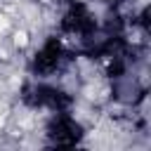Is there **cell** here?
<instances>
[{
	"mask_svg": "<svg viewBox=\"0 0 151 151\" xmlns=\"http://www.w3.org/2000/svg\"><path fill=\"white\" fill-rule=\"evenodd\" d=\"M14 45H17V47H26V45H28V35H26L24 31H17V33H14Z\"/></svg>",
	"mask_w": 151,
	"mask_h": 151,
	"instance_id": "6da1fadb",
	"label": "cell"
},
{
	"mask_svg": "<svg viewBox=\"0 0 151 151\" xmlns=\"http://www.w3.org/2000/svg\"><path fill=\"white\" fill-rule=\"evenodd\" d=\"M7 28H9V21H7L5 17H0V33H5Z\"/></svg>",
	"mask_w": 151,
	"mask_h": 151,
	"instance_id": "7a4b0ae2",
	"label": "cell"
},
{
	"mask_svg": "<svg viewBox=\"0 0 151 151\" xmlns=\"http://www.w3.org/2000/svg\"><path fill=\"white\" fill-rule=\"evenodd\" d=\"M0 125H2V116H0Z\"/></svg>",
	"mask_w": 151,
	"mask_h": 151,
	"instance_id": "3957f363",
	"label": "cell"
}]
</instances>
